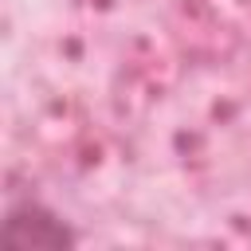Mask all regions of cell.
Segmentation results:
<instances>
[{
	"label": "cell",
	"mask_w": 251,
	"mask_h": 251,
	"mask_svg": "<svg viewBox=\"0 0 251 251\" xmlns=\"http://www.w3.org/2000/svg\"><path fill=\"white\" fill-rule=\"evenodd\" d=\"M75 231L71 224L47 208L43 200H12L8 212H4V243L8 247H20V251H63V247H75Z\"/></svg>",
	"instance_id": "1"
}]
</instances>
